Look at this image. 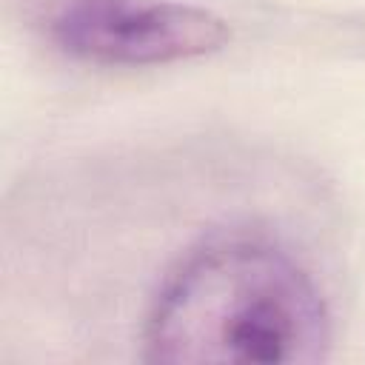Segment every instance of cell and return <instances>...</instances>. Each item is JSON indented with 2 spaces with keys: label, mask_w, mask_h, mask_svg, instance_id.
I'll return each mask as SVG.
<instances>
[{
  "label": "cell",
  "mask_w": 365,
  "mask_h": 365,
  "mask_svg": "<svg viewBox=\"0 0 365 365\" xmlns=\"http://www.w3.org/2000/svg\"><path fill=\"white\" fill-rule=\"evenodd\" d=\"M51 40L97 66H160L205 57L231 37L228 23L174 0H63L48 20Z\"/></svg>",
  "instance_id": "7a4b0ae2"
},
{
  "label": "cell",
  "mask_w": 365,
  "mask_h": 365,
  "mask_svg": "<svg viewBox=\"0 0 365 365\" xmlns=\"http://www.w3.org/2000/svg\"><path fill=\"white\" fill-rule=\"evenodd\" d=\"M334 339L325 297L277 240L222 231L163 277L143 328L145 359L311 365Z\"/></svg>",
  "instance_id": "6da1fadb"
}]
</instances>
